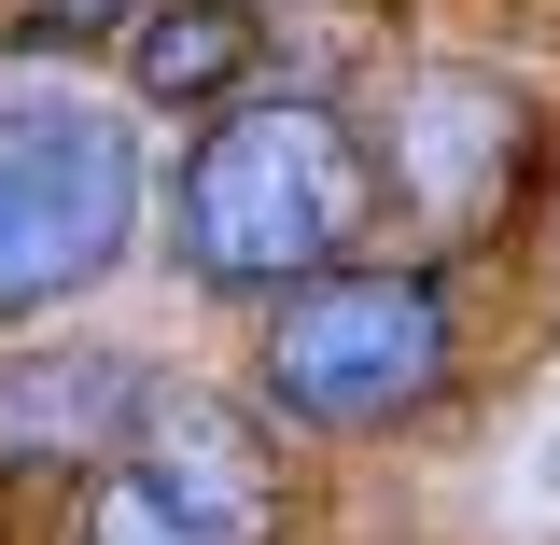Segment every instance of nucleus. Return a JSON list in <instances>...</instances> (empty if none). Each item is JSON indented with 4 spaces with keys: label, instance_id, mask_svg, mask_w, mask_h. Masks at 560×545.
Returning a JSON list of instances; mask_svg holds the SVG:
<instances>
[{
    "label": "nucleus",
    "instance_id": "obj_1",
    "mask_svg": "<svg viewBox=\"0 0 560 545\" xmlns=\"http://www.w3.org/2000/svg\"><path fill=\"white\" fill-rule=\"evenodd\" d=\"M378 224V154L337 98H238L210 112L197 154L168 168V266L197 280L210 308H280L323 266L364 252Z\"/></svg>",
    "mask_w": 560,
    "mask_h": 545
},
{
    "label": "nucleus",
    "instance_id": "obj_2",
    "mask_svg": "<svg viewBox=\"0 0 560 545\" xmlns=\"http://www.w3.org/2000/svg\"><path fill=\"white\" fill-rule=\"evenodd\" d=\"M463 378V308L434 266H323L253 322V419L294 434H393Z\"/></svg>",
    "mask_w": 560,
    "mask_h": 545
},
{
    "label": "nucleus",
    "instance_id": "obj_3",
    "mask_svg": "<svg viewBox=\"0 0 560 545\" xmlns=\"http://www.w3.org/2000/svg\"><path fill=\"white\" fill-rule=\"evenodd\" d=\"M127 238H140L127 112H98L70 84H14L0 98V322H57L70 294L127 266Z\"/></svg>",
    "mask_w": 560,
    "mask_h": 545
},
{
    "label": "nucleus",
    "instance_id": "obj_4",
    "mask_svg": "<svg viewBox=\"0 0 560 545\" xmlns=\"http://www.w3.org/2000/svg\"><path fill=\"white\" fill-rule=\"evenodd\" d=\"M70 545H280V448L224 392H154L140 434L84 476Z\"/></svg>",
    "mask_w": 560,
    "mask_h": 545
},
{
    "label": "nucleus",
    "instance_id": "obj_5",
    "mask_svg": "<svg viewBox=\"0 0 560 545\" xmlns=\"http://www.w3.org/2000/svg\"><path fill=\"white\" fill-rule=\"evenodd\" d=\"M533 140H547V112L504 84V70L477 57H420L407 84H393V112H378V197H407L434 238H477L490 210L533 182Z\"/></svg>",
    "mask_w": 560,
    "mask_h": 545
},
{
    "label": "nucleus",
    "instance_id": "obj_6",
    "mask_svg": "<svg viewBox=\"0 0 560 545\" xmlns=\"http://www.w3.org/2000/svg\"><path fill=\"white\" fill-rule=\"evenodd\" d=\"M154 406V364L140 349H14L0 364V489L43 476H98Z\"/></svg>",
    "mask_w": 560,
    "mask_h": 545
},
{
    "label": "nucleus",
    "instance_id": "obj_7",
    "mask_svg": "<svg viewBox=\"0 0 560 545\" xmlns=\"http://www.w3.org/2000/svg\"><path fill=\"white\" fill-rule=\"evenodd\" d=\"M253 70H267V14H253V0H140L127 84L154 112H238Z\"/></svg>",
    "mask_w": 560,
    "mask_h": 545
},
{
    "label": "nucleus",
    "instance_id": "obj_8",
    "mask_svg": "<svg viewBox=\"0 0 560 545\" xmlns=\"http://www.w3.org/2000/svg\"><path fill=\"white\" fill-rule=\"evenodd\" d=\"M127 28H140V0H14V57H84Z\"/></svg>",
    "mask_w": 560,
    "mask_h": 545
}]
</instances>
